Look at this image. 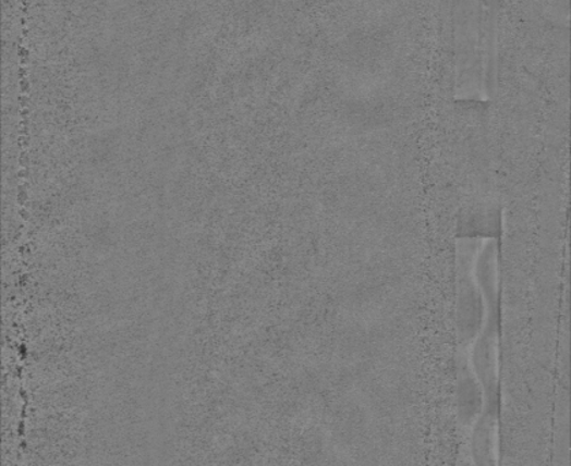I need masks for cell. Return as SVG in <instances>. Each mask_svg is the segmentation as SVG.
Segmentation results:
<instances>
[{
	"instance_id": "obj_2",
	"label": "cell",
	"mask_w": 571,
	"mask_h": 466,
	"mask_svg": "<svg viewBox=\"0 0 571 466\" xmlns=\"http://www.w3.org/2000/svg\"><path fill=\"white\" fill-rule=\"evenodd\" d=\"M457 412L462 427L475 426L484 409V392L471 365L470 356L459 355L457 370Z\"/></svg>"
},
{
	"instance_id": "obj_3",
	"label": "cell",
	"mask_w": 571,
	"mask_h": 466,
	"mask_svg": "<svg viewBox=\"0 0 571 466\" xmlns=\"http://www.w3.org/2000/svg\"><path fill=\"white\" fill-rule=\"evenodd\" d=\"M460 466H475L472 463L470 449H467L466 452H465V450H464V452H462Z\"/></svg>"
},
{
	"instance_id": "obj_1",
	"label": "cell",
	"mask_w": 571,
	"mask_h": 466,
	"mask_svg": "<svg viewBox=\"0 0 571 466\" xmlns=\"http://www.w3.org/2000/svg\"><path fill=\"white\" fill-rule=\"evenodd\" d=\"M499 412L500 406H484L472 427L470 454L475 466H500Z\"/></svg>"
}]
</instances>
